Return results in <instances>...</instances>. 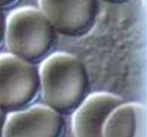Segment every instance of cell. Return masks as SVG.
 <instances>
[{
	"label": "cell",
	"mask_w": 147,
	"mask_h": 137,
	"mask_svg": "<svg viewBox=\"0 0 147 137\" xmlns=\"http://www.w3.org/2000/svg\"><path fill=\"white\" fill-rule=\"evenodd\" d=\"M38 72L45 104L59 113L75 110L86 98L87 74L83 63L73 55L53 53L42 62Z\"/></svg>",
	"instance_id": "cell-1"
},
{
	"label": "cell",
	"mask_w": 147,
	"mask_h": 137,
	"mask_svg": "<svg viewBox=\"0 0 147 137\" xmlns=\"http://www.w3.org/2000/svg\"><path fill=\"white\" fill-rule=\"evenodd\" d=\"M55 30L39 8L19 7L5 20L4 38L9 53L29 62L45 57L51 50Z\"/></svg>",
	"instance_id": "cell-2"
},
{
	"label": "cell",
	"mask_w": 147,
	"mask_h": 137,
	"mask_svg": "<svg viewBox=\"0 0 147 137\" xmlns=\"http://www.w3.org/2000/svg\"><path fill=\"white\" fill-rule=\"evenodd\" d=\"M40 90L38 70L31 62L10 53H0V107L17 111L35 99Z\"/></svg>",
	"instance_id": "cell-3"
},
{
	"label": "cell",
	"mask_w": 147,
	"mask_h": 137,
	"mask_svg": "<svg viewBox=\"0 0 147 137\" xmlns=\"http://www.w3.org/2000/svg\"><path fill=\"white\" fill-rule=\"evenodd\" d=\"M38 4L55 31L71 37L89 31L97 14V0H38Z\"/></svg>",
	"instance_id": "cell-4"
},
{
	"label": "cell",
	"mask_w": 147,
	"mask_h": 137,
	"mask_svg": "<svg viewBox=\"0 0 147 137\" xmlns=\"http://www.w3.org/2000/svg\"><path fill=\"white\" fill-rule=\"evenodd\" d=\"M63 128L60 113L45 103L35 104L9 113L2 137H60Z\"/></svg>",
	"instance_id": "cell-5"
},
{
	"label": "cell",
	"mask_w": 147,
	"mask_h": 137,
	"mask_svg": "<svg viewBox=\"0 0 147 137\" xmlns=\"http://www.w3.org/2000/svg\"><path fill=\"white\" fill-rule=\"evenodd\" d=\"M122 102L121 98L109 92H96L85 98L72 118L73 136L101 137L106 118Z\"/></svg>",
	"instance_id": "cell-6"
},
{
	"label": "cell",
	"mask_w": 147,
	"mask_h": 137,
	"mask_svg": "<svg viewBox=\"0 0 147 137\" xmlns=\"http://www.w3.org/2000/svg\"><path fill=\"white\" fill-rule=\"evenodd\" d=\"M101 137H146L144 106L122 102L106 118Z\"/></svg>",
	"instance_id": "cell-7"
},
{
	"label": "cell",
	"mask_w": 147,
	"mask_h": 137,
	"mask_svg": "<svg viewBox=\"0 0 147 137\" xmlns=\"http://www.w3.org/2000/svg\"><path fill=\"white\" fill-rule=\"evenodd\" d=\"M4 29H5V20L3 14L0 11V45L4 38Z\"/></svg>",
	"instance_id": "cell-8"
},
{
	"label": "cell",
	"mask_w": 147,
	"mask_h": 137,
	"mask_svg": "<svg viewBox=\"0 0 147 137\" xmlns=\"http://www.w3.org/2000/svg\"><path fill=\"white\" fill-rule=\"evenodd\" d=\"M5 115H4V110H3L0 107V137H2L3 127H4V121H5Z\"/></svg>",
	"instance_id": "cell-9"
},
{
	"label": "cell",
	"mask_w": 147,
	"mask_h": 137,
	"mask_svg": "<svg viewBox=\"0 0 147 137\" xmlns=\"http://www.w3.org/2000/svg\"><path fill=\"white\" fill-rule=\"evenodd\" d=\"M17 0H0V8H5L11 6Z\"/></svg>",
	"instance_id": "cell-10"
},
{
	"label": "cell",
	"mask_w": 147,
	"mask_h": 137,
	"mask_svg": "<svg viewBox=\"0 0 147 137\" xmlns=\"http://www.w3.org/2000/svg\"><path fill=\"white\" fill-rule=\"evenodd\" d=\"M105 1H111V2H115V1H122V0H105Z\"/></svg>",
	"instance_id": "cell-11"
}]
</instances>
